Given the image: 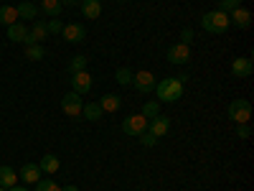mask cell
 I'll use <instances>...</instances> for the list:
<instances>
[{
    "instance_id": "27",
    "label": "cell",
    "mask_w": 254,
    "mask_h": 191,
    "mask_svg": "<svg viewBox=\"0 0 254 191\" xmlns=\"http://www.w3.org/2000/svg\"><path fill=\"white\" fill-rule=\"evenodd\" d=\"M84 69H87V56H74V59L69 61V72H71V74L84 72Z\"/></svg>"
},
{
    "instance_id": "23",
    "label": "cell",
    "mask_w": 254,
    "mask_h": 191,
    "mask_svg": "<svg viewBox=\"0 0 254 191\" xmlns=\"http://www.w3.org/2000/svg\"><path fill=\"white\" fill-rule=\"evenodd\" d=\"M15 20H18L15 5H3V8H0V23H3V26H13Z\"/></svg>"
},
{
    "instance_id": "15",
    "label": "cell",
    "mask_w": 254,
    "mask_h": 191,
    "mask_svg": "<svg viewBox=\"0 0 254 191\" xmlns=\"http://www.w3.org/2000/svg\"><path fill=\"white\" fill-rule=\"evenodd\" d=\"M38 168H41V174H49V176H54V174L59 171V168H61V161H59L54 153H46V156H41Z\"/></svg>"
},
{
    "instance_id": "31",
    "label": "cell",
    "mask_w": 254,
    "mask_h": 191,
    "mask_svg": "<svg viewBox=\"0 0 254 191\" xmlns=\"http://www.w3.org/2000/svg\"><path fill=\"white\" fill-rule=\"evenodd\" d=\"M196 38V33L190 31V28H183L181 31V36H178V44H186V46H190V41Z\"/></svg>"
},
{
    "instance_id": "9",
    "label": "cell",
    "mask_w": 254,
    "mask_h": 191,
    "mask_svg": "<svg viewBox=\"0 0 254 191\" xmlns=\"http://www.w3.org/2000/svg\"><path fill=\"white\" fill-rule=\"evenodd\" d=\"M71 90H74L76 95H89V92H92V77H89L87 69L71 74Z\"/></svg>"
},
{
    "instance_id": "36",
    "label": "cell",
    "mask_w": 254,
    "mask_h": 191,
    "mask_svg": "<svg viewBox=\"0 0 254 191\" xmlns=\"http://www.w3.org/2000/svg\"><path fill=\"white\" fill-rule=\"evenodd\" d=\"M61 191H79V189H76V186H74V184H69V186H64V189H61Z\"/></svg>"
},
{
    "instance_id": "25",
    "label": "cell",
    "mask_w": 254,
    "mask_h": 191,
    "mask_svg": "<svg viewBox=\"0 0 254 191\" xmlns=\"http://www.w3.org/2000/svg\"><path fill=\"white\" fill-rule=\"evenodd\" d=\"M46 54H44V46L41 44H33V46H26V59H31V61H41Z\"/></svg>"
},
{
    "instance_id": "2",
    "label": "cell",
    "mask_w": 254,
    "mask_h": 191,
    "mask_svg": "<svg viewBox=\"0 0 254 191\" xmlns=\"http://www.w3.org/2000/svg\"><path fill=\"white\" fill-rule=\"evenodd\" d=\"M229 26H231L229 23V15L221 13V10H208V13L201 15V28L208 31V33H224Z\"/></svg>"
},
{
    "instance_id": "8",
    "label": "cell",
    "mask_w": 254,
    "mask_h": 191,
    "mask_svg": "<svg viewBox=\"0 0 254 191\" xmlns=\"http://www.w3.org/2000/svg\"><path fill=\"white\" fill-rule=\"evenodd\" d=\"M165 59H168V64H188V61H190V46H186V44H173L171 49H168Z\"/></svg>"
},
{
    "instance_id": "24",
    "label": "cell",
    "mask_w": 254,
    "mask_h": 191,
    "mask_svg": "<svg viewBox=\"0 0 254 191\" xmlns=\"http://www.w3.org/2000/svg\"><path fill=\"white\" fill-rule=\"evenodd\" d=\"M140 115L147 117V120L158 117V115H160V102H158V99H147V102L142 104V112H140Z\"/></svg>"
},
{
    "instance_id": "12",
    "label": "cell",
    "mask_w": 254,
    "mask_h": 191,
    "mask_svg": "<svg viewBox=\"0 0 254 191\" xmlns=\"http://www.w3.org/2000/svg\"><path fill=\"white\" fill-rule=\"evenodd\" d=\"M252 69H254V61L249 56H237L231 61V74L234 77H252Z\"/></svg>"
},
{
    "instance_id": "29",
    "label": "cell",
    "mask_w": 254,
    "mask_h": 191,
    "mask_svg": "<svg viewBox=\"0 0 254 191\" xmlns=\"http://www.w3.org/2000/svg\"><path fill=\"white\" fill-rule=\"evenodd\" d=\"M132 74H135V72H130L127 67H120L115 77H117V82H120V84H132Z\"/></svg>"
},
{
    "instance_id": "37",
    "label": "cell",
    "mask_w": 254,
    "mask_h": 191,
    "mask_svg": "<svg viewBox=\"0 0 254 191\" xmlns=\"http://www.w3.org/2000/svg\"><path fill=\"white\" fill-rule=\"evenodd\" d=\"M115 3H125V0H115Z\"/></svg>"
},
{
    "instance_id": "39",
    "label": "cell",
    "mask_w": 254,
    "mask_h": 191,
    "mask_svg": "<svg viewBox=\"0 0 254 191\" xmlns=\"http://www.w3.org/2000/svg\"><path fill=\"white\" fill-rule=\"evenodd\" d=\"M31 3H33V0H31ZM36 3H41V0H36Z\"/></svg>"
},
{
    "instance_id": "26",
    "label": "cell",
    "mask_w": 254,
    "mask_h": 191,
    "mask_svg": "<svg viewBox=\"0 0 254 191\" xmlns=\"http://www.w3.org/2000/svg\"><path fill=\"white\" fill-rule=\"evenodd\" d=\"M36 191H61V186L51 179H38L36 181Z\"/></svg>"
},
{
    "instance_id": "18",
    "label": "cell",
    "mask_w": 254,
    "mask_h": 191,
    "mask_svg": "<svg viewBox=\"0 0 254 191\" xmlns=\"http://www.w3.org/2000/svg\"><path fill=\"white\" fill-rule=\"evenodd\" d=\"M102 115H104V110L99 107V102H87V104L81 107V117L89 120V122H97Z\"/></svg>"
},
{
    "instance_id": "22",
    "label": "cell",
    "mask_w": 254,
    "mask_h": 191,
    "mask_svg": "<svg viewBox=\"0 0 254 191\" xmlns=\"http://www.w3.org/2000/svg\"><path fill=\"white\" fill-rule=\"evenodd\" d=\"M120 104H122V99H120L117 95H112V92H110V95H104V97L99 99V107H102L104 112H117V110H120Z\"/></svg>"
},
{
    "instance_id": "20",
    "label": "cell",
    "mask_w": 254,
    "mask_h": 191,
    "mask_svg": "<svg viewBox=\"0 0 254 191\" xmlns=\"http://www.w3.org/2000/svg\"><path fill=\"white\" fill-rule=\"evenodd\" d=\"M18 184V174L13 171L10 166H0V186L3 189H10Z\"/></svg>"
},
{
    "instance_id": "3",
    "label": "cell",
    "mask_w": 254,
    "mask_h": 191,
    "mask_svg": "<svg viewBox=\"0 0 254 191\" xmlns=\"http://www.w3.org/2000/svg\"><path fill=\"white\" fill-rule=\"evenodd\" d=\"M155 84H158L155 74H153V72H147V69L132 74V87H135L140 95H153V92H155Z\"/></svg>"
},
{
    "instance_id": "13",
    "label": "cell",
    "mask_w": 254,
    "mask_h": 191,
    "mask_svg": "<svg viewBox=\"0 0 254 191\" xmlns=\"http://www.w3.org/2000/svg\"><path fill=\"white\" fill-rule=\"evenodd\" d=\"M229 23H234L237 28H249L252 26V13L239 5V8H234V10L229 13Z\"/></svg>"
},
{
    "instance_id": "28",
    "label": "cell",
    "mask_w": 254,
    "mask_h": 191,
    "mask_svg": "<svg viewBox=\"0 0 254 191\" xmlns=\"http://www.w3.org/2000/svg\"><path fill=\"white\" fill-rule=\"evenodd\" d=\"M242 5V0H219V8L216 10H221V13H231V10H234V8H239Z\"/></svg>"
},
{
    "instance_id": "19",
    "label": "cell",
    "mask_w": 254,
    "mask_h": 191,
    "mask_svg": "<svg viewBox=\"0 0 254 191\" xmlns=\"http://www.w3.org/2000/svg\"><path fill=\"white\" fill-rule=\"evenodd\" d=\"M15 10H18V18L20 20H36V15H38V8L31 3V0H23V3H20Z\"/></svg>"
},
{
    "instance_id": "16",
    "label": "cell",
    "mask_w": 254,
    "mask_h": 191,
    "mask_svg": "<svg viewBox=\"0 0 254 191\" xmlns=\"http://www.w3.org/2000/svg\"><path fill=\"white\" fill-rule=\"evenodd\" d=\"M81 15L97 20L102 15V0H81Z\"/></svg>"
},
{
    "instance_id": "11",
    "label": "cell",
    "mask_w": 254,
    "mask_h": 191,
    "mask_svg": "<svg viewBox=\"0 0 254 191\" xmlns=\"http://www.w3.org/2000/svg\"><path fill=\"white\" fill-rule=\"evenodd\" d=\"M61 36L69 41V44H81L84 38H87V28H84L81 23H69V26H64Z\"/></svg>"
},
{
    "instance_id": "35",
    "label": "cell",
    "mask_w": 254,
    "mask_h": 191,
    "mask_svg": "<svg viewBox=\"0 0 254 191\" xmlns=\"http://www.w3.org/2000/svg\"><path fill=\"white\" fill-rule=\"evenodd\" d=\"M8 191H28V189H26V186H18V184H15V186H10Z\"/></svg>"
},
{
    "instance_id": "5",
    "label": "cell",
    "mask_w": 254,
    "mask_h": 191,
    "mask_svg": "<svg viewBox=\"0 0 254 191\" xmlns=\"http://www.w3.org/2000/svg\"><path fill=\"white\" fill-rule=\"evenodd\" d=\"M226 112L237 125H242V122H249V117H252V104H249V99H234Z\"/></svg>"
},
{
    "instance_id": "34",
    "label": "cell",
    "mask_w": 254,
    "mask_h": 191,
    "mask_svg": "<svg viewBox=\"0 0 254 191\" xmlns=\"http://www.w3.org/2000/svg\"><path fill=\"white\" fill-rule=\"evenodd\" d=\"M76 3H81V0H61V5H76Z\"/></svg>"
},
{
    "instance_id": "30",
    "label": "cell",
    "mask_w": 254,
    "mask_h": 191,
    "mask_svg": "<svg viewBox=\"0 0 254 191\" xmlns=\"http://www.w3.org/2000/svg\"><path fill=\"white\" fill-rule=\"evenodd\" d=\"M46 28H49V36H61V31H64V23L59 18H51L49 23H46Z\"/></svg>"
},
{
    "instance_id": "33",
    "label": "cell",
    "mask_w": 254,
    "mask_h": 191,
    "mask_svg": "<svg viewBox=\"0 0 254 191\" xmlns=\"http://www.w3.org/2000/svg\"><path fill=\"white\" fill-rule=\"evenodd\" d=\"M249 135H252V130H249V125H247V122L237 125V138H242V140H244V138H249Z\"/></svg>"
},
{
    "instance_id": "32",
    "label": "cell",
    "mask_w": 254,
    "mask_h": 191,
    "mask_svg": "<svg viewBox=\"0 0 254 191\" xmlns=\"http://www.w3.org/2000/svg\"><path fill=\"white\" fill-rule=\"evenodd\" d=\"M140 143H142L145 148H153V145L158 143V138H155V135H150V133H147V130H145V133L140 135Z\"/></svg>"
},
{
    "instance_id": "38",
    "label": "cell",
    "mask_w": 254,
    "mask_h": 191,
    "mask_svg": "<svg viewBox=\"0 0 254 191\" xmlns=\"http://www.w3.org/2000/svg\"><path fill=\"white\" fill-rule=\"evenodd\" d=\"M0 191H8V189H3V186H0Z\"/></svg>"
},
{
    "instance_id": "21",
    "label": "cell",
    "mask_w": 254,
    "mask_h": 191,
    "mask_svg": "<svg viewBox=\"0 0 254 191\" xmlns=\"http://www.w3.org/2000/svg\"><path fill=\"white\" fill-rule=\"evenodd\" d=\"M61 0H41V13L49 18H59L61 15Z\"/></svg>"
},
{
    "instance_id": "17",
    "label": "cell",
    "mask_w": 254,
    "mask_h": 191,
    "mask_svg": "<svg viewBox=\"0 0 254 191\" xmlns=\"http://www.w3.org/2000/svg\"><path fill=\"white\" fill-rule=\"evenodd\" d=\"M28 36V28L20 23V20H15L13 26H8V41H13V44H23Z\"/></svg>"
},
{
    "instance_id": "7",
    "label": "cell",
    "mask_w": 254,
    "mask_h": 191,
    "mask_svg": "<svg viewBox=\"0 0 254 191\" xmlns=\"http://www.w3.org/2000/svg\"><path fill=\"white\" fill-rule=\"evenodd\" d=\"M46 38H49L46 20H38V18H36V23H33V28L28 31V36H26V41H23V44H26V46H33V44H44Z\"/></svg>"
},
{
    "instance_id": "4",
    "label": "cell",
    "mask_w": 254,
    "mask_h": 191,
    "mask_svg": "<svg viewBox=\"0 0 254 191\" xmlns=\"http://www.w3.org/2000/svg\"><path fill=\"white\" fill-rule=\"evenodd\" d=\"M145 130H147V117H142V115H130V117L122 120V133L125 135L140 138Z\"/></svg>"
},
{
    "instance_id": "14",
    "label": "cell",
    "mask_w": 254,
    "mask_h": 191,
    "mask_svg": "<svg viewBox=\"0 0 254 191\" xmlns=\"http://www.w3.org/2000/svg\"><path fill=\"white\" fill-rule=\"evenodd\" d=\"M38 179H41L38 163H23V168H20V174H18V181H23V184H36Z\"/></svg>"
},
{
    "instance_id": "6",
    "label": "cell",
    "mask_w": 254,
    "mask_h": 191,
    "mask_svg": "<svg viewBox=\"0 0 254 191\" xmlns=\"http://www.w3.org/2000/svg\"><path fill=\"white\" fill-rule=\"evenodd\" d=\"M81 107H84V99H81V95H76L74 90H71L69 95L61 97V110L66 112L69 117H79V115H81Z\"/></svg>"
},
{
    "instance_id": "1",
    "label": "cell",
    "mask_w": 254,
    "mask_h": 191,
    "mask_svg": "<svg viewBox=\"0 0 254 191\" xmlns=\"http://www.w3.org/2000/svg\"><path fill=\"white\" fill-rule=\"evenodd\" d=\"M155 95H158V102H176L183 97V84L176 77H165L155 84Z\"/></svg>"
},
{
    "instance_id": "10",
    "label": "cell",
    "mask_w": 254,
    "mask_h": 191,
    "mask_svg": "<svg viewBox=\"0 0 254 191\" xmlns=\"http://www.w3.org/2000/svg\"><path fill=\"white\" fill-rule=\"evenodd\" d=\"M171 130V117H165V115H158V117H153V120H147V133L150 135H155L158 140Z\"/></svg>"
}]
</instances>
